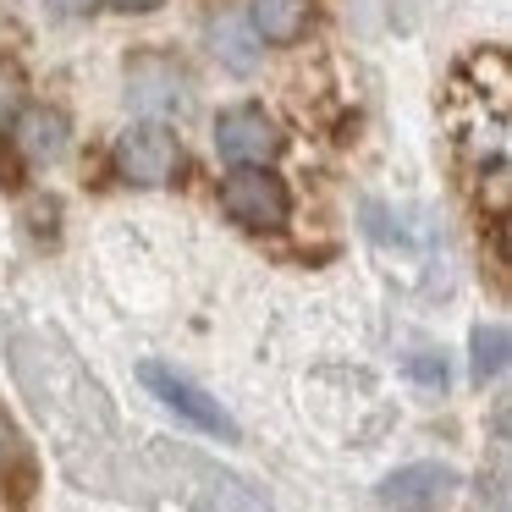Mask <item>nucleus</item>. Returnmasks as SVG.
<instances>
[{"instance_id": "obj_1", "label": "nucleus", "mask_w": 512, "mask_h": 512, "mask_svg": "<svg viewBox=\"0 0 512 512\" xmlns=\"http://www.w3.org/2000/svg\"><path fill=\"white\" fill-rule=\"evenodd\" d=\"M12 375L23 386L28 408L39 413L45 435L56 441V457L83 490H105V496H133L138 468L127 457L122 419H116L105 386L78 364L61 336L50 331H17L12 336Z\"/></svg>"}, {"instance_id": "obj_2", "label": "nucleus", "mask_w": 512, "mask_h": 512, "mask_svg": "<svg viewBox=\"0 0 512 512\" xmlns=\"http://www.w3.org/2000/svg\"><path fill=\"white\" fill-rule=\"evenodd\" d=\"M149 463L160 468V479H166L171 496L188 512H276L254 479H243L237 468H221L215 457L193 452V446L155 441L149 446Z\"/></svg>"}, {"instance_id": "obj_3", "label": "nucleus", "mask_w": 512, "mask_h": 512, "mask_svg": "<svg viewBox=\"0 0 512 512\" xmlns=\"http://www.w3.org/2000/svg\"><path fill=\"white\" fill-rule=\"evenodd\" d=\"M221 210L232 215L237 226H248V232H276V226H287V215H292V193H287V182H281L276 171L237 166L232 177L221 182Z\"/></svg>"}, {"instance_id": "obj_4", "label": "nucleus", "mask_w": 512, "mask_h": 512, "mask_svg": "<svg viewBox=\"0 0 512 512\" xmlns=\"http://www.w3.org/2000/svg\"><path fill=\"white\" fill-rule=\"evenodd\" d=\"M138 380L149 386V397H160L171 413H177V419H188L193 430L221 435V441H237V419L210 397V391L193 386L188 375H177V369H166V364H155V358H149V364H138Z\"/></svg>"}, {"instance_id": "obj_5", "label": "nucleus", "mask_w": 512, "mask_h": 512, "mask_svg": "<svg viewBox=\"0 0 512 512\" xmlns=\"http://www.w3.org/2000/svg\"><path fill=\"white\" fill-rule=\"evenodd\" d=\"M177 166H182V144L166 127H133V133H122V144H116V177L138 182V188L171 182Z\"/></svg>"}, {"instance_id": "obj_6", "label": "nucleus", "mask_w": 512, "mask_h": 512, "mask_svg": "<svg viewBox=\"0 0 512 512\" xmlns=\"http://www.w3.org/2000/svg\"><path fill=\"white\" fill-rule=\"evenodd\" d=\"M281 127L270 122L259 105H237V111H226L221 122H215V149H221V160H232V166H265V160L281 155Z\"/></svg>"}, {"instance_id": "obj_7", "label": "nucleus", "mask_w": 512, "mask_h": 512, "mask_svg": "<svg viewBox=\"0 0 512 512\" xmlns=\"http://www.w3.org/2000/svg\"><path fill=\"white\" fill-rule=\"evenodd\" d=\"M457 496V474L446 463H408L391 479H380V507L386 512H441Z\"/></svg>"}, {"instance_id": "obj_8", "label": "nucleus", "mask_w": 512, "mask_h": 512, "mask_svg": "<svg viewBox=\"0 0 512 512\" xmlns=\"http://www.w3.org/2000/svg\"><path fill=\"white\" fill-rule=\"evenodd\" d=\"M34 496H39V457L28 446V435L17 430V419L0 408V507L34 512Z\"/></svg>"}, {"instance_id": "obj_9", "label": "nucleus", "mask_w": 512, "mask_h": 512, "mask_svg": "<svg viewBox=\"0 0 512 512\" xmlns=\"http://www.w3.org/2000/svg\"><path fill=\"white\" fill-rule=\"evenodd\" d=\"M127 100L138 111H182L188 105V72L160 50H144V56L127 61Z\"/></svg>"}, {"instance_id": "obj_10", "label": "nucleus", "mask_w": 512, "mask_h": 512, "mask_svg": "<svg viewBox=\"0 0 512 512\" xmlns=\"http://www.w3.org/2000/svg\"><path fill=\"white\" fill-rule=\"evenodd\" d=\"M314 23V0H248V28L265 45H298Z\"/></svg>"}, {"instance_id": "obj_11", "label": "nucleus", "mask_w": 512, "mask_h": 512, "mask_svg": "<svg viewBox=\"0 0 512 512\" xmlns=\"http://www.w3.org/2000/svg\"><path fill=\"white\" fill-rule=\"evenodd\" d=\"M17 149H23V160H34V166H45V160H56L61 149H67V116L50 111V105H28L23 116H17Z\"/></svg>"}, {"instance_id": "obj_12", "label": "nucleus", "mask_w": 512, "mask_h": 512, "mask_svg": "<svg viewBox=\"0 0 512 512\" xmlns=\"http://www.w3.org/2000/svg\"><path fill=\"white\" fill-rule=\"evenodd\" d=\"M507 325H474V336H468V375L485 386V380H496L501 369H507Z\"/></svg>"}, {"instance_id": "obj_13", "label": "nucleus", "mask_w": 512, "mask_h": 512, "mask_svg": "<svg viewBox=\"0 0 512 512\" xmlns=\"http://www.w3.org/2000/svg\"><path fill=\"white\" fill-rule=\"evenodd\" d=\"M17 105H23V72L12 61H0V127L17 116Z\"/></svg>"}, {"instance_id": "obj_14", "label": "nucleus", "mask_w": 512, "mask_h": 512, "mask_svg": "<svg viewBox=\"0 0 512 512\" xmlns=\"http://www.w3.org/2000/svg\"><path fill=\"white\" fill-rule=\"evenodd\" d=\"M215 50H221L226 61H232V67H248V61H254V50H248V39H243V28H215Z\"/></svg>"}, {"instance_id": "obj_15", "label": "nucleus", "mask_w": 512, "mask_h": 512, "mask_svg": "<svg viewBox=\"0 0 512 512\" xmlns=\"http://www.w3.org/2000/svg\"><path fill=\"white\" fill-rule=\"evenodd\" d=\"M408 369L424 380V386H446V364H435V358H413Z\"/></svg>"}, {"instance_id": "obj_16", "label": "nucleus", "mask_w": 512, "mask_h": 512, "mask_svg": "<svg viewBox=\"0 0 512 512\" xmlns=\"http://www.w3.org/2000/svg\"><path fill=\"white\" fill-rule=\"evenodd\" d=\"M56 12H61V17H89L94 0H56Z\"/></svg>"}, {"instance_id": "obj_17", "label": "nucleus", "mask_w": 512, "mask_h": 512, "mask_svg": "<svg viewBox=\"0 0 512 512\" xmlns=\"http://www.w3.org/2000/svg\"><path fill=\"white\" fill-rule=\"evenodd\" d=\"M111 6H116V12H155L160 0H111Z\"/></svg>"}]
</instances>
